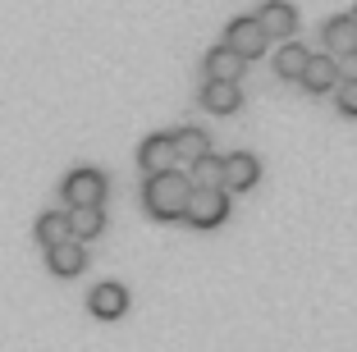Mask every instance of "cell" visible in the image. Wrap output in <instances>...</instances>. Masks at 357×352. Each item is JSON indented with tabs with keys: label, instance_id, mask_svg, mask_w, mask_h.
<instances>
[{
	"label": "cell",
	"instance_id": "cell-1",
	"mask_svg": "<svg viewBox=\"0 0 357 352\" xmlns=\"http://www.w3.org/2000/svg\"><path fill=\"white\" fill-rule=\"evenodd\" d=\"M188 197H192V183L183 169H165V174H147L142 183V206H147L151 220H183L188 211Z\"/></svg>",
	"mask_w": 357,
	"mask_h": 352
},
{
	"label": "cell",
	"instance_id": "cell-2",
	"mask_svg": "<svg viewBox=\"0 0 357 352\" xmlns=\"http://www.w3.org/2000/svg\"><path fill=\"white\" fill-rule=\"evenodd\" d=\"M192 229H220L229 220V192L225 188H192L188 211H183Z\"/></svg>",
	"mask_w": 357,
	"mask_h": 352
},
{
	"label": "cell",
	"instance_id": "cell-3",
	"mask_svg": "<svg viewBox=\"0 0 357 352\" xmlns=\"http://www.w3.org/2000/svg\"><path fill=\"white\" fill-rule=\"evenodd\" d=\"M105 192H110V183H105V174H101V169H92V165L74 169V174L60 183L64 206H101Z\"/></svg>",
	"mask_w": 357,
	"mask_h": 352
},
{
	"label": "cell",
	"instance_id": "cell-4",
	"mask_svg": "<svg viewBox=\"0 0 357 352\" xmlns=\"http://www.w3.org/2000/svg\"><path fill=\"white\" fill-rule=\"evenodd\" d=\"M266 42H271V32H266L257 19H248V14L229 19V28H225V46H229V51L238 55L243 64H248V60H257V55L266 51Z\"/></svg>",
	"mask_w": 357,
	"mask_h": 352
},
{
	"label": "cell",
	"instance_id": "cell-5",
	"mask_svg": "<svg viewBox=\"0 0 357 352\" xmlns=\"http://www.w3.org/2000/svg\"><path fill=\"white\" fill-rule=\"evenodd\" d=\"M257 178H261V160H257L252 151H229L225 155V178H220V188L225 192H252L257 188Z\"/></svg>",
	"mask_w": 357,
	"mask_h": 352
},
{
	"label": "cell",
	"instance_id": "cell-6",
	"mask_svg": "<svg viewBox=\"0 0 357 352\" xmlns=\"http://www.w3.org/2000/svg\"><path fill=\"white\" fill-rule=\"evenodd\" d=\"M87 311H92L96 321H119V316H128V289L115 280H105L92 289V298H87Z\"/></svg>",
	"mask_w": 357,
	"mask_h": 352
},
{
	"label": "cell",
	"instance_id": "cell-7",
	"mask_svg": "<svg viewBox=\"0 0 357 352\" xmlns=\"http://www.w3.org/2000/svg\"><path fill=\"white\" fill-rule=\"evenodd\" d=\"M321 42H326V55H335V60L357 55V23H353V14H335V19L321 28Z\"/></svg>",
	"mask_w": 357,
	"mask_h": 352
},
{
	"label": "cell",
	"instance_id": "cell-8",
	"mask_svg": "<svg viewBox=\"0 0 357 352\" xmlns=\"http://www.w3.org/2000/svg\"><path fill=\"white\" fill-rule=\"evenodd\" d=\"M46 266H51L55 280H74L78 270L87 266V247L78 238H64V243H55V247H46Z\"/></svg>",
	"mask_w": 357,
	"mask_h": 352
},
{
	"label": "cell",
	"instance_id": "cell-9",
	"mask_svg": "<svg viewBox=\"0 0 357 352\" xmlns=\"http://www.w3.org/2000/svg\"><path fill=\"white\" fill-rule=\"evenodd\" d=\"M243 69H248V64H243L225 42H220V46H211L206 60H202V78H211V83H238Z\"/></svg>",
	"mask_w": 357,
	"mask_h": 352
},
{
	"label": "cell",
	"instance_id": "cell-10",
	"mask_svg": "<svg viewBox=\"0 0 357 352\" xmlns=\"http://www.w3.org/2000/svg\"><path fill=\"white\" fill-rule=\"evenodd\" d=\"M137 165L147 169V174H165V169H174V137L169 133H151L147 142L137 146Z\"/></svg>",
	"mask_w": 357,
	"mask_h": 352
},
{
	"label": "cell",
	"instance_id": "cell-11",
	"mask_svg": "<svg viewBox=\"0 0 357 352\" xmlns=\"http://www.w3.org/2000/svg\"><path fill=\"white\" fill-rule=\"evenodd\" d=\"M252 19L261 23L266 32H275V37H294V32H298V10L289 5V0H266Z\"/></svg>",
	"mask_w": 357,
	"mask_h": 352
},
{
	"label": "cell",
	"instance_id": "cell-12",
	"mask_svg": "<svg viewBox=\"0 0 357 352\" xmlns=\"http://www.w3.org/2000/svg\"><path fill=\"white\" fill-rule=\"evenodd\" d=\"M298 83H303L312 96H321V92H335V83H339V64H335V55H312Z\"/></svg>",
	"mask_w": 357,
	"mask_h": 352
},
{
	"label": "cell",
	"instance_id": "cell-13",
	"mask_svg": "<svg viewBox=\"0 0 357 352\" xmlns=\"http://www.w3.org/2000/svg\"><path fill=\"white\" fill-rule=\"evenodd\" d=\"M202 105L211 114H238L243 92H238V83H211V78H202Z\"/></svg>",
	"mask_w": 357,
	"mask_h": 352
},
{
	"label": "cell",
	"instance_id": "cell-14",
	"mask_svg": "<svg viewBox=\"0 0 357 352\" xmlns=\"http://www.w3.org/2000/svg\"><path fill=\"white\" fill-rule=\"evenodd\" d=\"M64 215H69V238H78V243L96 238V234L105 229V211L101 206H69Z\"/></svg>",
	"mask_w": 357,
	"mask_h": 352
},
{
	"label": "cell",
	"instance_id": "cell-15",
	"mask_svg": "<svg viewBox=\"0 0 357 352\" xmlns=\"http://www.w3.org/2000/svg\"><path fill=\"white\" fill-rule=\"evenodd\" d=\"M307 60H312V51L298 42H284L280 51H275V78H284V83H298L307 69Z\"/></svg>",
	"mask_w": 357,
	"mask_h": 352
},
{
	"label": "cell",
	"instance_id": "cell-16",
	"mask_svg": "<svg viewBox=\"0 0 357 352\" xmlns=\"http://www.w3.org/2000/svg\"><path fill=\"white\" fill-rule=\"evenodd\" d=\"M174 137V160L178 165H192V160H202V155L211 151V133H202V128H178Z\"/></svg>",
	"mask_w": 357,
	"mask_h": 352
},
{
	"label": "cell",
	"instance_id": "cell-17",
	"mask_svg": "<svg viewBox=\"0 0 357 352\" xmlns=\"http://www.w3.org/2000/svg\"><path fill=\"white\" fill-rule=\"evenodd\" d=\"M220 178H225V155H202V160H192V174H188V183L192 188H220Z\"/></svg>",
	"mask_w": 357,
	"mask_h": 352
},
{
	"label": "cell",
	"instance_id": "cell-18",
	"mask_svg": "<svg viewBox=\"0 0 357 352\" xmlns=\"http://www.w3.org/2000/svg\"><path fill=\"white\" fill-rule=\"evenodd\" d=\"M69 238V215L64 211H46L42 220H37V243L42 247H55V243Z\"/></svg>",
	"mask_w": 357,
	"mask_h": 352
},
{
	"label": "cell",
	"instance_id": "cell-19",
	"mask_svg": "<svg viewBox=\"0 0 357 352\" xmlns=\"http://www.w3.org/2000/svg\"><path fill=\"white\" fill-rule=\"evenodd\" d=\"M335 87H339V96H335L339 110H344L348 119H357V78H339Z\"/></svg>",
	"mask_w": 357,
	"mask_h": 352
},
{
	"label": "cell",
	"instance_id": "cell-20",
	"mask_svg": "<svg viewBox=\"0 0 357 352\" xmlns=\"http://www.w3.org/2000/svg\"><path fill=\"white\" fill-rule=\"evenodd\" d=\"M335 64H339V78H357V55H344Z\"/></svg>",
	"mask_w": 357,
	"mask_h": 352
},
{
	"label": "cell",
	"instance_id": "cell-21",
	"mask_svg": "<svg viewBox=\"0 0 357 352\" xmlns=\"http://www.w3.org/2000/svg\"><path fill=\"white\" fill-rule=\"evenodd\" d=\"M353 23H357V5H353Z\"/></svg>",
	"mask_w": 357,
	"mask_h": 352
}]
</instances>
